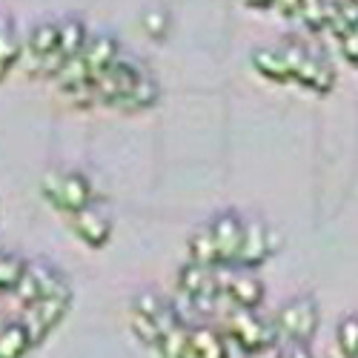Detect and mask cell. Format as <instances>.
<instances>
[{
	"label": "cell",
	"mask_w": 358,
	"mask_h": 358,
	"mask_svg": "<svg viewBox=\"0 0 358 358\" xmlns=\"http://www.w3.org/2000/svg\"><path fill=\"white\" fill-rule=\"evenodd\" d=\"M178 289L189 301V307L203 315L215 313L218 301H224L221 287H218V266H206L198 261L181 264V270H178Z\"/></svg>",
	"instance_id": "7a4b0ae2"
},
{
	"label": "cell",
	"mask_w": 358,
	"mask_h": 358,
	"mask_svg": "<svg viewBox=\"0 0 358 358\" xmlns=\"http://www.w3.org/2000/svg\"><path fill=\"white\" fill-rule=\"evenodd\" d=\"M352 3H355V6H358V0H352Z\"/></svg>",
	"instance_id": "83f0119b"
},
{
	"label": "cell",
	"mask_w": 358,
	"mask_h": 358,
	"mask_svg": "<svg viewBox=\"0 0 358 358\" xmlns=\"http://www.w3.org/2000/svg\"><path fill=\"white\" fill-rule=\"evenodd\" d=\"M86 41H89V35H86V26L80 20L69 17L64 23H57V55H61L64 61H66V57L80 55Z\"/></svg>",
	"instance_id": "ffe728a7"
},
{
	"label": "cell",
	"mask_w": 358,
	"mask_h": 358,
	"mask_svg": "<svg viewBox=\"0 0 358 358\" xmlns=\"http://www.w3.org/2000/svg\"><path fill=\"white\" fill-rule=\"evenodd\" d=\"M32 338L23 321H9L0 324V358H26L32 350Z\"/></svg>",
	"instance_id": "e0dca14e"
},
{
	"label": "cell",
	"mask_w": 358,
	"mask_h": 358,
	"mask_svg": "<svg viewBox=\"0 0 358 358\" xmlns=\"http://www.w3.org/2000/svg\"><path fill=\"white\" fill-rule=\"evenodd\" d=\"M292 83L310 89L315 95H327L336 86V69L324 55L310 52L307 46H298L295 64H292Z\"/></svg>",
	"instance_id": "9c48e42d"
},
{
	"label": "cell",
	"mask_w": 358,
	"mask_h": 358,
	"mask_svg": "<svg viewBox=\"0 0 358 358\" xmlns=\"http://www.w3.org/2000/svg\"><path fill=\"white\" fill-rule=\"evenodd\" d=\"M158 95H161V89H158L155 78L149 75V72H143V75L138 78V83L129 89V95H127L121 103H117V109L127 112V115L146 112V109H152V106L158 103Z\"/></svg>",
	"instance_id": "2e32d148"
},
{
	"label": "cell",
	"mask_w": 358,
	"mask_h": 358,
	"mask_svg": "<svg viewBox=\"0 0 358 358\" xmlns=\"http://www.w3.org/2000/svg\"><path fill=\"white\" fill-rule=\"evenodd\" d=\"M66 287H69L66 278L57 273L52 264L38 261V264H26V273H23V278L17 281V287L12 292L23 307H32L35 301H41V298H46L52 292H61Z\"/></svg>",
	"instance_id": "30bf717a"
},
{
	"label": "cell",
	"mask_w": 358,
	"mask_h": 358,
	"mask_svg": "<svg viewBox=\"0 0 358 358\" xmlns=\"http://www.w3.org/2000/svg\"><path fill=\"white\" fill-rule=\"evenodd\" d=\"M330 9H333V0H301L295 20H301L310 32H321L330 23Z\"/></svg>",
	"instance_id": "44dd1931"
},
{
	"label": "cell",
	"mask_w": 358,
	"mask_h": 358,
	"mask_svg": "<svg viewBox=\"0 0 358 358\" xmlns=\"http://www.w3.org/2000/svg\"><path fill=\"white\" fill-rule=\"evenodd\" d=\"M129 330H132V336H135L146 350H155V347L161 344V336H164V330L158 327V321H152L149 315H143V313H138V310H132V307H129Z\"/></svg>",
	"instance_id": "7402d4cb"
},
{
	"label": "cell",
	"mask_w": 358,
	"mask_h": 358,
	"mask_svg": "<svg viewBox=\"0 0 358 358\" xmlns=\"http://www.w3.org/2000/svg\"><path fill=\"white\" fill-rule=\"evenodd\" d=\"M218 287H221L224 301H229L232 307L258 310L264 304V298H266L264 281L252 270H247V266H238V264L218 266Z\"/></svg>",
	"instance_id": "8992f818"
},
{
	"label": "cell",
	"mask_w": 358,
	"mask_h": 358,
	"mask_svg": "<svg viewBox=\"0 0 358 358\" xmlns=\"http://www.w3.org/2000/svg\"><path fill=\"white\" fill-rule=\"evenodd\" d=\"M20 57H23V46L17 38V29L12 26L9 17H0V80L9 78Z\"/></svg>",
	"instance_id": "ac0fdd59"
},
{
	"label": "cell",
	"mask_w": 358,
	"mask_h": 358,
	"mask_svg": "<svg viewBox=\"0 0 358 358\" xmlns=\"http://www.w3.org/2000/svg\"><path fill=\"white\" fill-rule=\"evenodd\" d=\"M26 264L20 255H9V252H0V292H12L17 287V281L26 273Z\"/></svg>",
	"instance_id": "603a6c76"
},
{
	"label": "cell",
	"mask_w": 358,
	"mask_h": 358,
	"mask_svg": "<svg viewBox=\"0 0 358 358\" xmlns=\"http://www.w3.org/2000/svg\"><path fill=\"white\" fill-rule=\"evenodd\" d=\"M336 341H338V350L344 352V358H358V315H347L338 324Z\"/></svg>",
	"instance_id": "cb8c5ba5"
},
{
	"label": "cell",
	"mask_w": 358,
	"mask_h": 358,
	"mask_svg": "<svg viewBox=\"0 0 358 358\" xmlns=\"http://www.w3.org/2000/svg\"><path fill=\"white\" fill-rule=\"evenodd\" d=\"M252 69L273 80V83H292V69H289V57L287 46H261L252 52Z\"/></svg>",
	"instance_id": "4fadbf2b"
},
{
	"label": "cell",
	"mask_w": 358,
	"mask_h": 358,
	"mask_svg": "<svg viewBox=\"0 0 358 358\" xmlns=\"http://www.w3.org/2000/svg\"><path fill=\"white\" fill-rule=\"evenodd\" d=\"M80 55H83V61L89 66V75H92V80H95L101 72H106L117 61V57H121V49H117V41L115 38L95 35V38L86 41V46H83Z\"/></svg>",
	"instance_id": "9a60e30c"
},
{
	"label": "cell",
	"mask_w": 358,
	"mask_h": 358,
	"mask_svg": "<svg viewBox=\"0 0 358 358\" xmlns=\"http://www.w3.org/2000/svg\"><path fill=\"white\" fill-rule=\"evenodd\" d=\"M298 6H301V0H275L273 3V9H278L281 17H295Z\"/></svg>",
	"instance_id": "d4e9b609"
},
{
	"label": "cell",
	"mask_w": 358,
	"mask_h": 358,
	"mask_svg": "<svg viewBox=\"0 0 358 358\" xmlns=\"http://www.w3.org/2000/svg\"><path fill=\"white\" fill-rule=\"evenodd\" d=\"M224 336L244 355H264L278 341V330L273 318H261L258 310L232 307L224 313Z\"/></svg>",
	"instance_id": "6da1fadb"
},
{
	"label": "cell",
	"mask_w": 358,
	"mask_h": 358,
	"mask_svg": "<svg viewBox=\"0 0 358 358\" xmlns=\"http://www.w3.org/2000/svg\"><path fill=\"white\" fill-rule=\"evenodd\" d=\"M213 238H215V250H218V266H229L238 258V250H241V235H244V218L227 210L218 213L210 221Z\"/></svg>",
	"instance_id": "8fae6325"
},
{
	"label": "cell",
	"mask_w": 358,
	"mask_h": 358,
	"mask_svg": "<svg viewBox=\"0 0 358 358\" xmlns=\"http://www.w3.org/2000/svg\"><path fill=\"white\" fill-rule=\"evenodd\" d=\"M187 250H189V261H198V264H206V266H218V250H215V238H213L210 224H201L189 232Z\"/></svg>",
	"instance_id": "d6986e66"
},
{
	"label": "cell",
	"mask_w": 358,
	"mask_h": 358,
	"mask_svg": "<svg viewBox=\"0 0 358 358\" xmlns=\"http://www.w3.org/2000/svg\"><path fill=\"white\" fill-rule=\"evenodd\" d=\"M43 198L66 215L95 203V189L83 172H49L43 175Z\"/></svg>",
	"instance_id": "277c9868"
},
{
	"label": "cell",
	"mask_w": 358,
	"mask_h": 358,
	"mask_svg": "<svg viewBox=\"0 0 358 358\" xmlns=\"http://www.w3.org/2000/svg\"><path fill=\"white\" fill-rule=\"evenodd\" d=\"M273 321H275L278 338H284L287 344H310L318 333L321 310L313 295H295L292 301H287L275 313Z\"/></svg>",
	"instance_id": "3957f363"
},
{
	"label": "cell",
	"mask_w": 358,
	"mask_h": 358,
	"mask_svg": "<svg viewBox=\"0 0 358 358\" xmlns=\"http://www.w3.org/2000/svg\"><path fill=\"white\" fill-rule=\"evenodd\" d=\"M69 304H72V289L66 287V289H61V292H52V295L41 298V301H35L32 307H26L29 313H26L23 324H26L29 338H32L35 347L43 344V341L52 336L55 327L66 318Z\"/></svg>",
	"instance_id": "ba28073f"
},
{
	"label": "cell",
	"mask_w": 358,
	"mask_h": 358,
	"mask_svg": "<svg viewBox=\"0 0 358 358\" xmlns=\"http://www.w3.org/2000/svg\"><path fill=\"white\" fill-rule=\"evenodd\" d=\"M146 69L138 64V61H127V57H117V61L101 72L95 80H92V92H95V103L101 106H109V109H117L129 89L138 83V78L143 75Z\"/></svg>",
	"instance_id": "52a82bcc"
},
{
	"label": "cell",
	"mask_w": 358,
	"mask_h": 358,
	"mask_svg": "<svg viewBox=\"0 0 358 358\" xmlns=\"http://www.w3.org/2000/svg\"><path fill=\"white\" fill-rule=\"evenodd\" d=\"M244 3H247V6H252V9H270V6L275 3V0H244Z\"/></svg>",
	"instance_id": "4316f807"
},
{
	"label": "cell",
	"mask_w": 358,
	"mask_h": 358,
	"mask_svg": "<svg viewBox=\"0 0 358 358\" xmlns=\"http://www.w3.org/2000/svg\"><path fill=\"white\" fill-rule=\"evenodd\" d=\"M189 355L192 358H229V341L215 327H189Z\"/></svg>",
	"instance_id": "5bb4252c"
},
{
	"label": "cell",
	"mask_w": 358,
	"mask_h": 358,
	"mask_svg": "<svg viewBox=\"0 0 358 358\" xmlns=\"http://www.w3.org/2000/svg\"><path fill=\"white\" fill-rule=\"evenodd\" d=\"M281 358H313L310 344H289L287 352H281Z\"/></svg>",
	"instance_id": "484cf974"
},
{
	"label": "cell",
	"mask_w": 358,
	"mask_h": 358,
	"mask_svg": "<svg viewBox=\"0 0 358 358\" xmlns=\"http://www.w3.org/2000/svg\"><path fill=\"white\" fill-rule=\"evenodd\" d=\"M281 250V232L266 224L264 218H244V235H241V250H238L235 264L247 266V270H258L275 252Z\"/></svg>",
	"instance_id": "5b68a950"
},
{
	"label": "cell",
	"mask_w": 358,
	"mask_h": 358,
	"mask_svg": "<svg viewBox=\"0 0 358 358\" xmlns=\"http://www.w3.org/2000/svg\"><path fill=\"white\" fill-rule=\"evenodd\" d=\"M72 232L80 238L86 247L103 250L109 244V238H112V221H109V215L101 210V206L89 203V206H83V210L72 213Z\"/></svg>",
	"instance_id": "7c38bea8"
}]
</instances>
